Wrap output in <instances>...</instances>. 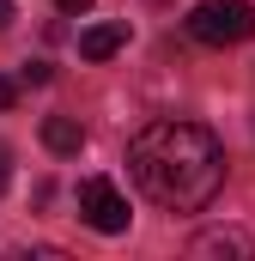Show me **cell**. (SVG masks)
I'll return each mask as SVG.
<instances>
[{"label":"cell","mask_w":255,"mask_h":261,"mask_svg":"<svg viewBox=\"0 0 255 261\" xmlns=\"http://www.w3.org/2000/svg\"><path fill=\"white\" fill-rule=\"evenodd\" d=\"M61 12H91V0H55Z\"/></svg>","instance_id":"9c48e42d"},{"label":"cell","mask_w":255,"mask_h":261,"mask_svg":"<svg viewBox=\"0 0 255 261\" xmlns=\"http://www.w3.org/2000/svg\"><path fill=\"white\" fill-rule=\"evenodd\" d=\"M0 158H6V152H0ZM0 195H6V164H0Z\"/></svg>","instance_id":"8fae6325"},{"label":"cell","mask_w":255,"mask_h":261,"mask_svg":"<svg viewBox=\"0 0 255 261\" xmlns=\"http://www.w3.org/2000/svg\"><path fill=\"white\" fill-rule=\"evenodd\" d=\"M43 146H49L55 158H79V152H85V128H79L73 116H49V122H43Z\"/></svg>","instance_id":"5b68a950"},{"label":"cell","mask_w":255,"mask_h":261,"mask_svg":"<svg viewBox=\"0 0 255 261\" xmlns=\"http://www.w3.org/2000/svg\"><path fill=\"white\" fill-rule=\"evenodd\" d=\"M128 170L140 182V195L170 206V213H200L225 189V146L219 134L200 122H146L128 146Z\"/></svg>","instance_id":"6da1fadb"},{"label":"cell","mask_w":255,"mask_h":261,"mask_svg":"<svg viewBox=\"0 0 255 261\" xmlns=\"http://www.w3.org/2000/svg\"><path fill=\"white\" fill-rule=\"evenodd\" d=\"M79 219H85L91 231H104V237H122V231H128L122 189H116L110 176H85V182H79Z\"/></svg>","instance_id":"3957f363"},{"label":"cell","mask_w":255,"mask_h":261,"mask_svg":"<svg viewBox=\"0 0 255 261\" xmlns=\"http://www.w3.org/2000/svg\"><path fill=\"white\" fill-rule=\"evenodd\" d=\"M194 255H255V243L243 231H200L194 237Z\"/></svg>","instance_id":"8992f818"},{"label":"cell","mask_w":255,"mask_h":261,"mask_svg":"<svg viewBox=\"0 0 255 261\" xmlns=\"http://www.w3.org/2000/svg\"><path fill=\"white\" fill-rule=\"evenodd\" d=\"M189 37L207 49H231V43H249L255 37V6L249 0H200L189 12Z\"/></svg>","instance_id":"7a4b0ae2"},{"label":"cell","mask_w":255,"mask_h":261,"mask_svg":"<svg viewBox=\"0 0 255 261\" xmlns=\"http://www.w3.org/2000/svg\"><path fill=\"white\" fill-rule=\"evenodd\" d=\"M12 103H18V79H6V73H0V110H12Z\"/></svg>","instance_id":"ba28073f"},{"label":"cell","mask_w":255,"mask_h":261,"mask_svg":"<svg viewBox=\"0 0 255 261\" xmlns=\"http://www.w3.org/2000/svg\"><path fill=\"white\" fill-rule=\"evenodd\" d=\"M116 49H128V24H91V31H79V55L85 61H110Z\"/></svg>","instance_id":"277c9868"},{"label":"cell","mask_w":255,"mask_h":261,"mask_svg":"<svg viewBox=\"0 0 255 261\" xmlns=\"http://www.w3.org/2000/svg\"><path fill=\"white\" fill-rule=\"evenodd\" d=\"M49 79H55L49 61H24V85H49Z\"/></svg>","instance_id":"52a82bcc"},{"label":"cell","mask_w":255,"mask_h":261,"mask_svg":"<svg viewBox=\"0 0 255 261\" xmlns=\"http://www.w3.org/2000/svg\"><path fill=\"white\" fill-rule=\"evenodd\" d=\"M6 24H12V0H0V31H6Z\"/></svg>","instance_id":"30bf717a"}]
</instances>
